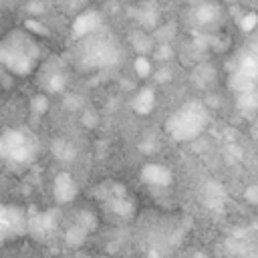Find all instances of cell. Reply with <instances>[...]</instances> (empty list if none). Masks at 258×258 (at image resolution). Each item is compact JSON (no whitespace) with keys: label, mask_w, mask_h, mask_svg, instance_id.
<instances>
[{"label":"cell","mask_w":258,"mask_h":258,"mask_svg":"<svg viewBox=\"0 0 258 258\" xmlns=\"http://www.w3.org/2000/svg\"><path fill=\"white\" fill-rule=\"evenodd\" d=\"M62 4H67V8H77V6H83L87 0H60Z\"/></svg>","instance_id":"cell-15"},{"label":"cell","mask_w":258,"mask_h":258,"mask_svg":"<svg viewBox=\"0 0 258 258\" xmlns=\"http://www.w3.org/2000/svg\"><path fill=\"white\" fill-rule=\"evenodd\" d=\"M210 125V111L202 101H187L171 113L165 123L167 133L181 143L198 139Z\"/></svg>","instance_id":"cell-3"},{"label":"cell","mask_w":258,"mask_h":258,"mask_svg":"<svg viewBox=\"0 0 258 258\" xmlns=\"http://www.w3.org/2000/svg\"><path fill=\"white\" fill-rule=\"evenodd\" d=\"M28 230H30V218L20 206H2L0 210V238L2 240L22 236Z\"/></svg>","instance_id":"cell-6"},{"label":"cell","mask_w":258,"mask_h":258,"mask_svg":"<svg viewBox=\"0 0 258 258\" xmlns=\"http://www.w3.org/2000/svg\"><path fill=\"white\" fill-rule=\"evenodd\" d=\"M52 153H54L60 161H73L75 155H77V149L73 147V143H69V141H64V139H58V141H54V145H52Z\"/></svg>","instance_id":"cell-10"},{"label":"cell","mask_w":258,"mask_h":258,"mask_svg":"<svg viewBox=\"0 0 258 258\" xmlns=\"http://www.w3.org/2000/svg\"><path fill=\"white\" fill-rule=\"evenodd\" d=\"M220 16H222L220 6L214 4V2H208V0L196 4L194 10H191V20H194L198 26H202V28H208V26L218 24V22H220Z\"/></svg>","instance_id":"cell-7"},{"label":"cell","mask_w":258,"mask_h":258,"mask_svg":"<svg viewBox=\"0 0 258 258\" xmlns=\"http://www.w3.org/2000/svg\"><path fill=\"white\" fill-rule=\"evenodd\" d=\"M0 153L12 165H28L38 155V139L24 127L6 129L0 137Z\"/></svg>","instance_id":"cell-4"},{"label":"cell","mask_w":258,"mask_h":258,"mask_svg":"<svg viewBox=\"0 0 258 258\" xmlns=\"http://www.w3.org/2000/svg\"><path fill=\"white\" fill-rule=\"evenodd\" d=\"M0 60L12 75H28L40 60V44L28 30L12 28L0 42Z\"/></svg>","instance_id":"cell-2"},{"label":"cell","mask_w":258,"mask_h":258,"mask_svg":"<svg viewBox=\"0 0 258 258\" xmlns=\"http://www.w3.org/2000/svg\"><path fill=\"white\" fill-rule=\"evenodd\" d=\"M52 191H54V200L58 204H69L77 198V191H79V185L77 181L73 179L71 173H58L54 177V185H52Z\"/></svg>","instance_id":"cell-8"},{"label":"cell","mask_w":258,"mask_h":258,"mask_svg":"<svg viewBox=\"0 0 258 258\" xmlns=\"http://www.w3.org/2000/svg\"><path fill=\"white\" fill-rule=\"evenodd\" d=\"M30 107L36 111V115H42L44 111H46V99L40 95V97H36V99H32V103H30Z\"/></svg>","instance_id":"cell-13"},{"label":"cell","mask_w":258,"mask_h":258,"mask_svg":"<svg viewBox=\"0 0 258 258\" xmlns=\"http://www.w3.org/2000/svg\"><path fill=\"white\" fill-rule=\"evenodd\" d=\"M141 179L147 181V183H151V185H167V183L171 181V173H169L165 167H161V165L149 163V165L143 167Z\"/></svg>","instance_id":"cell-9"},{"label":"cell","mask_w":258,"mask_h":258,"mask_svg":"<svg viewBox=\"0 0 258 258\" xmlns=\"http://www.w3.org/2000/svg\"><path fill=\"white\" fill-rule=\"evenodd\" d=\"M133 46L139 50V52H145L149 46H151V38L149 36H145V32H135L133 34Z\"/></svg>","instance_id":"cell-12"},{"label":"cell","mask_w":258,"mask_h":258,"mask_svg":"<svg viewBox=\"0 0 258 258\" xmlns=\"http://www.w3.org/2000/svg\"><path fill=\"white\" fill-rule=\"evenodd\" d=\"M214 77L216 75H214V69L210 64H202L194 71V81L198 87H210L214 83Z\"/></svg>","instance_id":"cell-11"},{"label":"cell","mask_w":258,"mask_h":258,"mask_svg":"<svg viewBox=\"0 0 258 258\" xmlns=\"http://www.w3.org/2000/svg\"><path fill=\"white\" fill-rule=\"evenodd\" d=\"M244 198L250 202V204H258V185H250L244 194Z\"/></svg>","instance_id":"cell-14"},{"label":"cell","mask_w":258,"mask_h":258,"mask_svg":"<svg viewBox=\"0 0 258 258\" xmlns=\"http://www.w3.org/2000/svg\"><path fill=\"white\" fill-rule=\"evenodd\" d=\"M230 85L238 93L258 89V52L248 50L238 58V64L230 77Z\"/></svg>","instance_id":"cell-5"},{"label":"cell","mask_w":258,"mask_h":258,"mask_svg":"<svg viewBox=\"0 0 258 258\" xmlns=\"http://www.w3.org/2000/svg\"><path fill=\"white\" fill-rule=\"evenodd\" d=\"M75 60L79 62V67L87 71L109 69V67L119 64L121 46L109 30L99 26L81 36L79 44L75 46Z\"/></svg>","instance_id":"cell-1"}]
</instances>
